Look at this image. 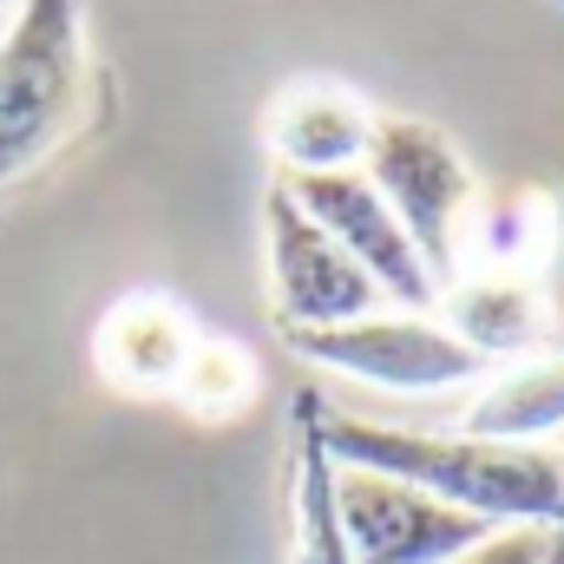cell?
<instances>
[{
    "label": "cell",
    "instance_id": "8992f818",
    "mask_svg": "<svg viewBox=\"0 0 564 564\" xmlns=\"http://www.w3.org/2000/svg\"><path fill=\"white\" fill-rule=\"evenodd\" d=\"M289 197L361 263V276L375 282L381 295H394L408 315L433 308L446 289L433 282L426 257L414 250L408 224L388 210V197L368 184V171H322V177H289Z\"/></svg>",
    "mask_w": 564,
    "mask_h": 564
},
{
    "label": "cell",
    "instance_id": "e0dca14e",
    "mask_svg": "<svg viewBox=\"0 0 564 564\" xmlns=\"http://www.w3.org/2000/svg\"><path fill=\"white\" fill-rule=\"evenodd\" d=\"M0 7H7V0H0Z\"/></svg>",
    "mask_w": 564,
    "mask_h": 564
},
{
    "label": "cell",
    "instance_id": "30bf717a",
    "mask_svg": "<svg viewBox=\"0 0 564 564\" xmlns=\"http://www.w3.org/2000/svg\"><path fill=\"white\" fill-rule=\"evenodd\" d=\"M440 315L479 361H525L545 341V295L532 276L473 270L440 295Z\"/></svg>",
    "mask_w": 564,
    "mask_h": 564
},
{
    "label": "cell",
    "instance_id": "52a82bcc",
    "mask_svg": "<svg viewBox=\"0 0 564 564\" xmlns=\"http://www.w3.org/2000/svg\"><path fill=\"white\" fill-rule=\"evenodd\" d=\"M270 282L289 328H335L355 315H375L381 289L361 276V263L289 197V184L270 191Z\"/></svg>",
    "mask_w": 564,
    "mask_h": 564
},
{
    "label": "cell",
    "instance_id": "5bb4252c",
    "mask_svg": "<svg viewBox=\"0 0 564 564\" xmlns=\"http://www.w3.org/2000/svg\"><path fill=\"white\" fill-rule=\"evenodd\" d=\"M171 394L191 414H204V421H230L257 394V361L237 341H224V335H197L191 355H184V368H177V388Z\"/></svg>",
    "mask_w": 564,
    "mask_h": 564
},
{
    "label": "cell",
    "instance_id": "2e32d148",
    "mask_svg": "<svg viewBox=\"0 0 564 564\" xmlns=\"http://www.w3.org/2000/svg\"><path fill=\"white\" fill-rule=\"evenodd\" d=\"M552 564H564V545H558V558H552Z\"/></svg>",
    "mask_w": 564,
    "mask_h": 564
},
{
    "label": "cell",
    "instance_id": "277c9868",
    "mask_svg": "<svg viewBox=\"0 0 564 564\" xmlns=\"http://www.w3.org/2000/svg\"><path fill=\"white\" fill-rule=\"evenodd\" d=\"M289 348L328 375L388 388V394H446L473 375H486L492 361H479L446 322L426 315H355L335 328H289Z\"/></svg>",
    "mask_w": 564,
    "mask_h": 564
},
{
    "label": "cell",
    "instance_id": "4fadbf2b",
    "mask_svg": "<svg viewBox=\"0 0 564 564\" xmlns=\"http://www.w3.org/2000/svg\"><path fill=\"white\" fill-rule=\"evenodd\" d=\"M545 237H552V210L545 204H532L525 191H492V197L473 204L466 257H473V270H492V276H532Z\"/></svg>",
    "mask_w": 564,
    "mask_h": 564
},
{
    "label": "cell",
    "instance_id": "8fae6325",
    "mask_svg": "<svg viewBox=\"0 0 564 564\" xmlns=\"http://www.w3.org/2000/svg\"><path fill=\"white\" fill-rule=\"evenodd\" d=\"M459 433L473 440H506V446H545L552 433H564V355H525L506 361L479 401L466 408Z\"/></svg>",
    "mask_w": 564,
    "mask_h": 564
},
{
    "label": "cell",
    "instance_id": "9c48e42d",
    "mask_svg": "<svg viewBox=\"0 0 564 564\" xmlns=\"http://www.w3.org/2000/svg\"><path fill=\"white\" fill-rule=\"evenodd\" d=\"M191 341H197V328H191V315L171 295H126L99 322L93 355H99L112 388H126V394H171Z\"/></svg>",
    "mask_w": 564,
    "mask_h": 564
},
{
    "label": "cell",
    "instance_id": "ba28073f",
    "mask_svg": "<svg viewBox=\"0 0 564 564\" xmlns=\"http://www.w3.org/2000/svg\"><path fill=\"white\" fill-rule=\"evenodd\" d=\"M375 106L355 99L335 79H302L270 106V151L282 177H322V171H361L375 139Z\"/></svg>",
    "mask_w": 564,
    "mask_h": 564
},
{
    "label": "cell",
    "instance_id": "7a4b0ae2",
    "mask_svg": "<svg viewBox=\"0 0 564 564\" xmlns=\"http://www.w3.org/2000/svg\"><path fill=\"white\" fill-rule=\"evenodd\" d=\"M86 106V26L79 0H20L0 33V184L40 164L79 126Z\"/></svg>",
    "mask_w": 564,
    "mask_h": 564
},
{
    "label": "cell",
    "instance_id": "7c38bea8",
    "mask_svg": "<svg viewBox=\"0 0 564 564\" xmlns=\"http://www.w3.org/2000/svg\"><path fill=\"white\" fill-rule=\"evenodd\" d=\"M295 564H355L335 512V459L315 433L308 401H295Z\"/></svg>",
    "mask_w": 564,
    "mask_h": 564
},
{
    "label": "cell",
    "instance_id": "5b68a950",
    "mask_svg": "<svg viewBox=\"0 0 564 564\" xmlns=\"http://www.w3.org/2000/svg\"><path fill=\"white\" fill-rule=\"evenodd\" d=\"M335 512L355 564H453L499 532L473 512L440 506L421 486H401L361 466H335Z\"/></svg>",
    "mask_w": 564,
    "mask_h": 564
},
{
    "label": "cell",
    "instance_id": "6da1fadb",
    "mask_svg": "<svg viewBox=\"0 0 564 564\" xmlns=\"http://www.w3.org/2000/svg\"><path fill=\"white\" fill-rule=\"evenodd\" d=\"M315 433L335 466L388 473L401 486H421L440 506L473 512L486 525H552L564 532V453L552 446H506L473 433H426V426H388L361 414H335L315 394H302Z\"/></svg>",
    "mask_w": 564,
    "mask_h": 564
},
{
    "label": "cell",
    "instance_id": "3957f363",
    "mask_svg": "<svg viewBox=\"0 0 564 564\" xmlns=\"http://www.w3.org/2000/svg\"><path fill=\"white\" fill-rule=\"evenodd\" d=\"M361 171H368V184L388 197V210L408 224V237H414V250L426 257L433 282L446 289V276H459L466 224H473V204H479V184H473L466 151L446 139L440 126L381 112Z\"/></svg>",
    "mask_w": 564,
    "mask_h": 564
},
{
    "label": "cell",
    "instance_id": "9a60e30c",
    "mask_svg": "<svg viewBox=\"0 0 564 564\" xmlns=\"http://www.w3.org/2000/svg\"><path fill=\"white\" fill-rule=\"evenodd\" d=\"M564 545V532H552V525H499L486 545H473L466 558L453 564H552Z\"/></svg>",
    "mask_w": 564,
    "mask_h": 564
}]
</instances>
